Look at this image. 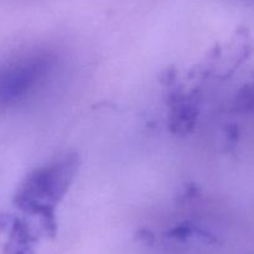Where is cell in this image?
<instances>
[{"mask_svg": "<svg viewBox=\"0 0 254 254\" xmlns=\"http://www.w3.org/2000/svg\"><path fill=\"white\" fill-rule=\"evenodd\" d=\"M54 68L49 55L34 54L0 68V107L11 106L42 86Z\"/></svg>", "mask_w": 254, "mask_h": 254, "instance_id": "obj_1", "label": "cell"}]
</instances>
